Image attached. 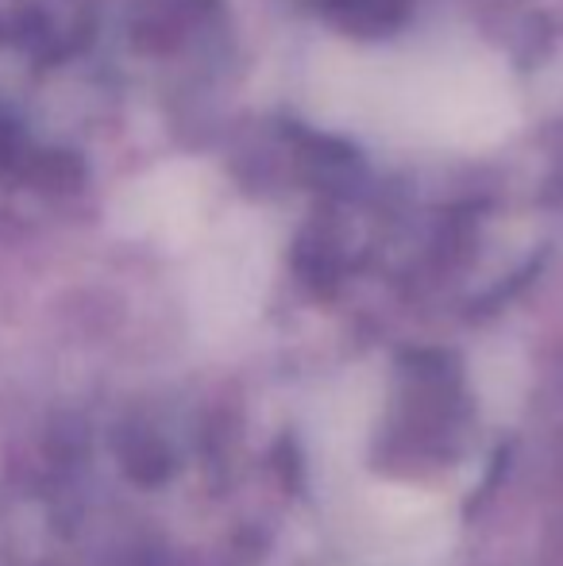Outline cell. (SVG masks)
Listing matches in <instances>:
<instances>
[{
  "mask_svg": "<svg viewBox=\"0 0 563 566\" xmlns=\"http://www.w3.org/2000/svg\"><path fill=\"white\" fill-rule=\"evenodd\" d=\"M340 544L359 566H432L451 544L448 505L409 485H359L340 505Z\"/></svg>",
  "mask_w": 563,
  "mask_h": 566,
  "instance_id": "3957f363",
  "label": "cell"
},
{
  "mask_svg": "<svg viewBox=\"0 0 563 566\" xmlns=\"http://www.w3.org/2000/svg\"><path fill=\"white\" fill-rule=\"evenodd\" d=\"M301 108L332 132L409 150H487L521 124L510 62L471 35L329 43L305 66Z\"/></svg>",
  "mask_w": 563,
  "mask_h": 566,
  "instance_id": "6da1fadb",
  "label": "cell"
},
{
  "mask_svg": "<svg viewBox=\"0 0 563 566\" xmlns=\"http://www.w3.org/2000/svg\"><path fill=\"white\" fill-rule=\"evenodd\" d=\"M274 277V235L259 212L212 220L189 274L194 324L212 339H232L263 313Z\"/></svg>",
  "mask_w": 563,
  "mask_h": 566,
  "instance_id": "7a4b0ae2",
  "label": "cell"
},
{
  "mask_svg": "<svg viewBox=\"0 0 563 566\" xmlns=\"http://www.w3.org/2000/svg\"><path fill=\"white\" fill-rule=\"evenodd\" d=\"M12 163H15V139H12V127H8L4 116H0V174H4Z\"/></svg>",
  "mask_w": 563,
  "mask_h": 566,
  "instance_id": "277c9868",
  "label": "cell"
}]
</instances>
